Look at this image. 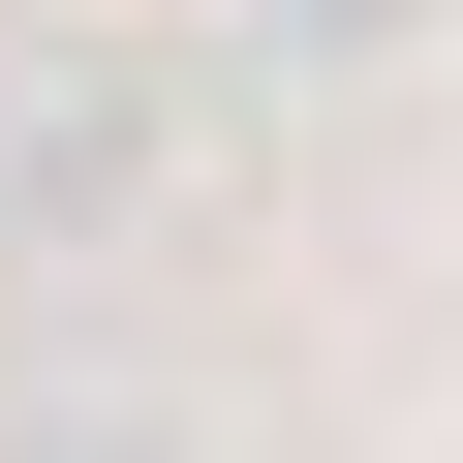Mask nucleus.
<instances>
[{"instance_id": "f257e3e1", "label": "nucleus", "mask_w": 463, "mask_h": 463, "mask_svg": "<svg viewBox=\"0 0 463 463\" xmlns=\"http://www.w3.org/2000/svg\"><path fill=\"white\" fill-rule=\"evenodd\" d=\"M0 185H32V216H124V93H93V62H62V93H32V124H0Z\"/></svg>"}, {"instance_id": "f03ea898", "label": "nucleus", "mask_w": 463, "mask_h": 463, "mask_svg": "<svg viewBox=\"0 0 463 463\" xmlns=\"http://www.w3.org/2000/svg\"><path fill=\"white\" fill-rule=\"evenodd\" d=\"M248 32H309V62H371V32H432V0H248Z\"/></svg>"}, {"instance_id": "7ed1b4c3", "label": "nucleus", "mask_w": 463, "mask_h": 463, "mask_svg": "<svg viewBox=\"0 0 463 463\" xmlns=\"http://www.w3.org/2000/svg\"><path fill=\"white\" fill-rule=\"evenodd\" d=\"M0 463H124V432H0Z\"/></svg>"}]
</instances>
